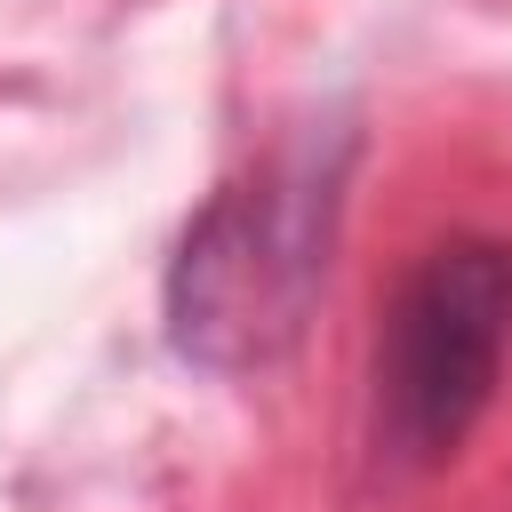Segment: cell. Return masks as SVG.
<instances>
[{
  "label": "cell",
  "instance_id": "6da1fadb",
  "mask_svg": "<svg viewBox=\"0 0 512 512\" xmlns=\"http://www.w3.org/2000/svg\"><path fill=\"white\" fill-rule=\"evenodd\" d=\"M344 192V144H288L256 176L224 184L168 264V344L216 376L272 368L320 296Z\"/></svg>",
  "mask_w": 512,
  "mask_h": 512
},
{
  "label": "cell",
  "instance_id": "7a4b0ae2",
  "mask_svg": "<svg viewBox=\"0 0 512 512\" xmlns=\"http://www.w3.org/2000/svg\"><path fill=\"white\" fill-rule=\"evenodd\" d=\"M512 360V232L456 224L416 248L368 336V456L400 480L440 472L496 408Z\"/></svg>",
  "mask_w": 512,
  "mask_h": 512
}]
</instances>
